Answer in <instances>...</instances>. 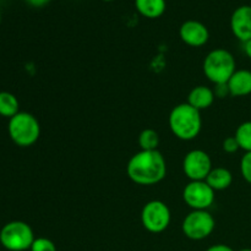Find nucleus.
<instances>
[{
  "instance_id": "obj_1",
  "label": "nucleus",
  "mask_w": 251,
  "mask_h": 251,
  "mask_svg": "<svg viewBox=\"0 0 251 251\" xmlns=\"http://www.w3.org/2000/svg\"><path fill=\"white\" fill-rule=\"evenodd\" d=\"M129 178L137 185L150 186L158 184L166 178L167 163L163 154L158 151L136 152L126 166Z\"/></svg>"
},
{
  "instance_id": "obj_2",
  "label": "nucleus",
  "mask_w": 251,
  "mask_h": 251,
  "mask_svg": "<svg viewBox=\"0 0 251 251\" xmlns=\"http://www.w3.org/2000/svg\"><path fill=\"white\" fill-rule=\"evenodd\" d=\"M169 127L173 135L183 141H191L199 136L202 127L200 110L188 102L176 105L169 114Z\"/></svg>"
},
{
  "instance_id": "obj_3",
  "label": "nucleus",
  "mask_w": 251,
  "mask_h": 251,
  "mask_svg": "<svg viewBox=\"0 0 251 251\" xmlns=\"http://www.w3.org/2000/svg\"><path fill=\"white\" fill-rule=\"evenodd\" d=\"M205 76L215 85L227 83L233 74L237 71V63L229 50L217 48L211 50L203 60Z\"/></svg>"
},
{
  "instance_id": "obj_4",
  "label": "nucleus",
  "mask_w": 251,
  "mask_h": 251,
  "mask_svg": "<svg viewBox=\"0 0 251 251\" xmlns=\"http://www.w3.org/2000/svg\"><path fill=\"white\" fill-rule=\"evenodd\" d=\"M7 131L15 145L20 147H29L38 141L41 136V125L33 114L19 112L9 119Z\"/></svg>"
},
{
  "instance_id": "obj_5",
  "label": "nucleus",
  "mask_w": 251,
  "mask_h": 251,
  "mask_svg": "<svg viewBox=\"0 0 251 251\" xmlns=\"http://www.w3.org/2000/svg\"><path fill=\"white\" fill-rule=\"evenodd\" d=\"M31 226L22 221H11L0 230V244L9 251H26L34 242Z\"/></svg>"
},
{
  "instance_id": "obj_6",
  "label": "nucleus",
  "mask_w": 251,
  "mask_h": 251,
  "mask_svg": "<svg viewBox=\"0 0 251 251\" xmlns=\"http://www.w3.org/2000/svg\"><path fill=\"white\" fill-rule=\"evenodd\" d=\"M216 221L207 210H193L184 218L181 230L191 240H202L215 230Z\"/></svg>"
},
{
  "instance_id": "obj_7",
  "label": "nucleus",
  "mask_w": 251,
  "mask_h": 251,
  "mask_svg": "<svg viewBox=\"0 0 251 251\" xmlns=\"http://www.w3.org/2000/svg\"><path fill=\"white\" fill-rule=\"evenodd\" d=\"M171 210L161 200L149 201L142 207L141 223L150 233H162L171 225Z\"/></svg>"
},
{
  "instance_id": "obj_8",
  "label": "nucleus",
  "mask_w": 251,
  "mask_h": 251,
  "mask_svg": "<svg viewBox=\"0 0 251 251\" xmlns=\"http://www.w3.org/2000/svg\"><path fill=\"white\" fill-rule=\"evenodd\" d=\"M216 191L205 180L190 181L183 190V199L193 210H207L215 202Z\"/></svg>"
},
{
  "instance_id": "obj_9",
  "label": "nucleus",
  "mask_w": 251,
  "mask_h": 251,
  "mask_svg": "<svg viewBox=\"0 0 251 251\" xmlns=\"http://www.w3.org/2000/svg\"><path fill=\"white\" fill-rule=\"evenodd\" d=\"M212 168L210 154L202 150H193L184 157L183 171L190 181L206 180Z\"/></svg>"
},
{
  "instance_id": "obj_10",
  "label": "nucleus",
  "mask_w": 251,
  "mask_h": 251,
  "mask_svg": "<svg viewBox=\"0 0 251 251\" xmlns=\"http://www.w3.org/2000/svg\"><path fill=\"white\" fill-rule=\"evenodd\" d=\"M179 36L185 44L190 47L205 46L210 39V31L202 22L198 20H188L183 22L179 28Z\"/></svg>"
},
{
  "instance_id": "obj_11",
  "label": "nucleus",
  "mask_w": 251,
  "mask_h": 251,
  "mask_svg": "<svg viewBox=\"0 0 251 251\" xmlns=\"http://www.w3.org/2000/svg\"><path fill=\"white\" fill-rule=\"evenodd\" d=\"M230 29L235 38L245 43L251 39V6L242 5L230 16Z\"/></svg>"
},
{
  "instance_id": "obj_12",
  "label": "nucleus",
  "mask_w": 251,
  "mask_h": 251,
  "mask_svg": "<svg viewBox=\"0 0 251 251\" xmlns=\"http://www.w3.org/2000/svg\"><path fill=\"white\" fill-rule=\"evenodd\" d=\"M229 95L232 97H245L251 95V71L237 70L227 82Z\"/></svg>"
},
{
  "instance_id": "obj_13",
  "label": "nucleus",
  "mask_w": 251,
  "mask_h": 251,
  "mask_svg": "<svg viewBox=\"0 0 251 251\" xmlns=\"http://www.w3.org/2000/svg\"><path fill=\"white\" fill-rule=\"evenodd\" d=\"M215 91L207 86H196L190 91L188 96V103L198 110L210 108L215 102Z\"/></svg>"
},
{
  "instance_id": "obj_14",
  "label": "nucleus",
  "mask_w": 251,
  "mask_h": 251,
  "mask_svg": "<svg viewBox=\"0 0 251 251\" xmlns=\"http://www.w3.org/2000/svg\"><path fill=\"white\" fill-rule=\"evenodd\" d=\"M135 7L146 19H158L166 12V0H135Z\"/></svg>"
},
{
  "instance_id": "obj_15",
  "label": "nucleus",
  "mask_w": 251,
  "mask_h": 251,
  "mask_svg": "<svg viewBox=\"0 0 251 251\" xmlns=\"http://www.w3.org/2000/svg\"><path fill=\"white\" fill-rule=\"evenodd\" d=\"M205 181L215 191H222L232 185L233 174L229 169L223 168V167H216V168H212Z\"/></svg>"
},
{
  "instance_id": "obj_16",
  "label": "nucleus",
  "mask_w": 251,
  "mask_h": 251,
  "mask_svg": "<svg viewBox=\"0 0 251 251\" xmlns=\"http://www.w3.org/2000/svg\"><path fill=\"white\" fill-rule=\"evenodd\" d=\"M20 112V103L16 96L2 91L0 92V115L11 119Z\"/></svg>"
},
{
  "instance_id": "obj_17",
  "label": "nucleus",
  "mask_w": 251,
  "mask_h": 251,
  "mask_svg": "<svg viewBox=\"0 0 251 251\" xmlns=\"http://www.w3.org/2000/svg\"><path fill=\"white\" fill-rule=\"evenodd\" d=\"M139 145L144 151H154L158 150L159 135L154 129H145L139 135Z\"/></svg>"
},
{
  "instance_id": "obj_18",
  "label": "nucleus",
  "mask_w": 251,
  "mask_h": 251,
  "mask_svg": "<svg viewBox=\"0 0 251 251\" xmlns=\"http://www.w3.org/2000/svg\"><path fill=\"white\" fill-rule=\"evenodd\" d=\"M240 150L251 152V122H244L237 127L234 134Z\"/></svg>"
},
{
  "instance_id": "obj_19",
  "label": "nucleus",
  "mask_w": 251,
  "mask_h": 251,
  "mask_svg": "<svg viewBox=\"0 0 251 251\" xmlns=\"http://www.w3.org/2000/svg\"><path fill=\"white\" fill-rule=\"evenodd\" d=\"M240 173L244 180L251 185V152H245L240 159Z\"/></svg>"
},
{
  "instance_id": "obj_20",
  "label": "nucleus",
  "mask_w": 251,
  "mask_h": 251,
  "mask_svg": "<svg viewBox=\"0 0 251 251\" xmlns=\"http://www.w3.org/2000/svg\"><path fill=\"white\" fill-rule=\"evenodd\" d=\"M31 251H56V247L48 238H36L32 244Z\"/></svg>"
},
{
  "instance_id": "obj_21",
  "label": "nucleus",
  "mask_w": 251,
  "mask_h": 251,
  "mask_svg": "<svg viewBox=\"0 0 251 251\" xmlns=\"http://www.w3.org/2000/svg\"><path fill=\"white\" fill-rule=\"evenodd\" d=\"M222 149L226 153L232 154V153H235V152L239 151L240 146H239V144H238L235 136H228V137H226L225 141H223Z\"/></svg>"
},
{
  "instance_id": "obj_22",
  "label": "nucleus",
  "mask_w": 251,
  "mask_h": 251,
  "mask_svg": "<svg viewBox=\"0 0 251 251\" xmlns=\"http://www.w3.org/2000/svg\"><path fill=\"white\" fill-rule=\"evenodd\" d=\"M215 96H216V97H220V98H225L226 96H230L227 83H221V85H216Z\"/></svg>"
},
{
  "instance_id": "obj_23",
  "label": "nucleus",
  "mask_w": 251,
  "mask_h": 251,
  "mask_svg": "<svg viewBox=\"0 0 251 251\" xmlns=\"http://www.w3.org/2000/svg\"><path fill=\"white\" fill-rule=\"evenodd\" d=\"M25 1L32 7H43L48 5L50 0H25Z\"/></svg>"
},
{
  "instance_id": "obj_24",
  "label": "nucleus",
  "mask_w": 251,
  "mask_h": 251,
  "mask_svg": "<svg viewBox=\"0 0 251 251\" xmlns=\"http://www.w3.org/2000/svg\"><path fill=\"white\" fill-rule=\"evenodd\" d=\"M206 251H234V250L226 244H215L212 245V247L208 248Z\"/></svg>"
},
{
  "instance_id": "obj_25",
  "label": "nucleus",
  "mask_w": 251,
  "mask_h": 251,
  "mask_svg": "<svg viewBox=\"0 0 251 251\" xmlns=\"http://www.w3.org/2000/svg\"><path fill=\"white\" fill-rule=\"evenodd\" d=\"M244 51L245 54H247L248 58L251 60V39H249V41L244 43Z\"/></svg>"
},
{
  "instance_id": "obj_26",
  "label": "nucleus",
  "mask_w": 251,
  "mask_h": 251,
  "mask_svg": "<svg viewBox=\"0 0 251 251\" xmlns=\"http://www.w3.org/2000/svg\"><path fill=\"white\" fill-rule=\"evenodd\" d=\"M239 251H251V249H250V248H245V249H242V250H239Z\"/></svg>"
},
{
  "instance_id": "obj_27",
  "label": "nucleus",
  "mask_w": 251,
  "mask_h": 251,
  "mask_svg": "<svg viewBox=\"0 0 251 251\" xmlns=\"http://www.w3.org/2000/svg\"><path fill=\"white\" fill-rule=\"evenodd\" d=\"M103 1H107V2H109V1H114V0H103Z\"/></svg>"
},
{
  "instance_id": "obj_28",
  "label": "nucleus",
  "mask_w": 251,
  "mask_h": 251,
  "mask_svg": "<svg viewBox=\"0 0 251 251\" xmlns=\"http://www.w3.org/2000/svg\"><path fill=\"white\" fill-rule=\"evenodd\" d=\"M0 21H1V14H0Z\"/></svg>"
}]
</instances>
